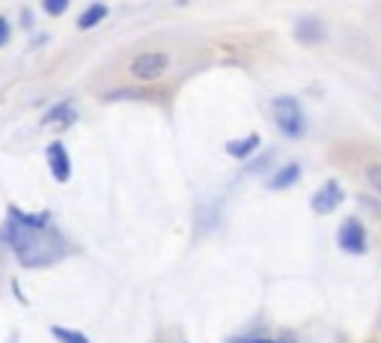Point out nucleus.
Masks as SVG:
<instances>
[{"instance_id": "nucleus-1", "label": "nucleus", "mask_w": 381, "mask_h": 343, "mask_svg": "<svg viewBox=\"0 0 381 343\" xmlns=\"http://www.w3.org/2000/svg\"><path fill=\"white\" fill-rule=\"evenodd\" d=\"M6 239H10L12 251L19 254V260L30 269L39 265H51L66 254V245L57 233L48 230V218H27L12 212V221L6 224Z\"/></svg>"}, {"instance_id": "nucleus-2", "label": "nucleus", "mask_w": 381, "mask_h": 343, "mask_svg": "<svg viewBox=\"0 0 381 343\" xmlns=\"http://www.w3.org/2000/svg\"><path fill=\"white\" fill-rule=\"evenodd\" d=\"M271 114H274L277 128H280V132H283L286 137H301V134H304V114H301L298 102L292 99V96H280V99H274Z\"/></svg>"}, {"instance_id": "nucleus-3", "label": "nucleus", "mask_w": 381, "mask_h": 343, "mask_svg": "<svg viewBox=\"0 0 381 343\" xmlns=\"http://www.w3.org/2000/svg\"><path fill=\"white\" fill-rule=\"evenodd\" d=\"M167 66H170L167 54H161V51H146V54H137L132 60L128 72H132V78H137V81H155L167 72Z\"/></svg>"}, {"instance_id": "nucleus-4", "label": "nucleus", "mask_w": 381, "mask_h": 343, "mask_svg": "<svg viewBox=\"0 0 381 343\" xmlns=\"http://www.w3.org/2000/svg\"><path fill=\"white\" fill-rule=\"evenodd\" d=\"M340 248L349 254H363L367 251V230L358 218H349L345 224L340 227Z\"/></svg>"}, {"instance_id": "nucleus-5", "label": "nucleus", "mask_w": 381, "mask_h": 343, "mask_svg": "<svg viewBox=\"0 0 381 343\" xmlns=\"http://www.w3.org/2000/svg\"><path fill=\"white\" fill-rule=\"evenodd\" d=\"M340 203H343V191H340V185H336V182H325L313 194V200H310L313 212H319V215H328V212H334Z\"/></svg>"}, {"instance_id": "nucleus-6", "label": "nucleus", "mask_w": 381, "mask_h": 343, "mask_svg": "<svg viewBox=\"0 0 381 343\" xmlns=\"http://www.w3.org/2000/svg\"><path fill=\"white\" fill-rule=\"evenodd\" d=\"M48 167L57 182H66L72 176V161H69L63 143H48Z\"/></svg>"}, {"instance_id": "nucleus-7", "label": "nucleus", "mask_w": 381, "mask_h": 343, "mask_svg": "<svg viewBox=\"0 0 381 343\" xmlns=\"http://www.w3.org/2000/svg\"><path fill=\"white\" fill-rule=\"evenodd\" d=\"M298 176H301V167L298 165H286L283 170H277V174L271 176V185L274 191H280V188H289V185H295L298 182Z\"/></svg>"}, {"instance_id": "nucleus-8", "label": "nucleus", "mask_w": 381, "mask_h": 343, "mask_svg": "<svg viewBox=\"0 0 381 343\" xmlns=\"http://www.w3.org/2000/svg\"><path fill=\"white\" fill-rule=\"evenodd\" d=\"M105 15H108V6H105V3H93V6H86L84 15L77 19V27H81V30H90V27H95V24L105 19Z\"/></svg>"}, {"instance_id": "nucleus-9", "label": "nucleus", "mask_w": 381, "mask_h": 343, "mask_svg": "<svg viewBox=\"0 0 381 343\" xmlns=\"http://www.w3.org/2000/svg\"><path fill=\"white\" fill-rule=\"evenodd\" d=\"M256 147H259V137L256 134H247V137H241V141H230L227 143V152H230V156H236V158H245Z\"/></svg>"}, {"instance_id": "nucleus-10", "label": "nucleus", "mask_w": 381, "mask_h": 343, "mask_svg": "<svg viewBox=\"0 0 381 343\" xmlns=\"http://www.w3.org/2000/svg\"><path fill=\"white\" fill-rule=\"evenodd\" d=\"M322 27H319V21H301L298 24V39L301 42H322Z\"/></svg>"}, {"instance_id": "nucleus-11", "label": "nucleus", "mask_w": 381, "mask_h": 343, "mask_svg": "<svg viewBox=\"0 0 381 343\" xmlns=\"http://www.w3.org/2000/svg\"><path fill=\"white\" fill-rule=\"evenodd\" d=\"M51 334H54V338L60 340V343H90L84 338L81 331H72V329H63V325H54V329H51Z\"/></svg>"}, {"instance_id": "nucleus-12", "label": "nucleus", "mask_w": 381, "mask_h": 343, "mask_svg": "<svg viewBox=\"0 0 381 343\" xmlns=\"http://www.w3.org/2000/svg\"><path fill=\"white\" fill-rule=\"evenodd\" d=\"M75 117V108H72V102H63V105H57V108H51L48 110V123H60V119H72Z\"/></svg>"}, {"instance_id": "nucleus-13", "label": "nucleus", "mask_w": 381, "mask_h": 343, "mask_svg": "<svg viewBox=\"0 0 381 343\" xmlns=\"http://www.w3.org/2000/svg\"><path fill=\"white\" fill-rule=\"evenodd\" d=\"M66 10V0H51V3H45V12L48 15H60Z\"/></svg>"}, {"instance_id": "nucleus-14", "label": "nucleus", "mask_w": 381, "mask_h": 343, "mask_svg": "<svg viewBox=\"0 0 381 343\" xmlns=\"http://www.w3.org/2000/svg\"><path fill=\"white\" fill-rule=\"evenodd\" d=\"M10 42V24H6V19H0V45H6Z\"/></svg>"}, {"instance_id": "nucleus-15", "label": "nucleus", "mask_w": 381, "mask_h": 343, "mask_svg": "<svg viewBox=\"0 0 381 343\" xmlns=\"http://www.w3.org/2000/svg\"><path fill=\"white\" fill-rule=\"evenodd\" d=\"M245 343H271V340H245Z\"/></svg>"}]
</instances>
